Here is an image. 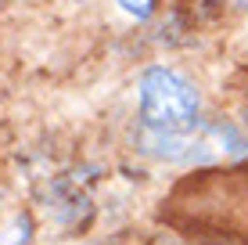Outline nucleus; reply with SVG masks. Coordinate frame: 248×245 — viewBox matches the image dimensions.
<instances>
[{"mask_svg": "<svg viewBox=\"0 0 248 245\" xmlns=\"http://www.w3.org/2000/svg\"><path fill=\"white\" fill-rule=\"evenodd\" d=\"M140 119L148 130L180 133L198 119V94L173 69H148L140 80Z\"/></svg>", "mask_w": 248, "mask_h": 245, "instance_id": "obj_1", "label": "nucleus"}, {"mask_svg": "<svg viewBox=\"0 0 248 245\" xmlns=\"http://www.w3.org/2000/svg\"><path fill=\"white\" fill-rule=\"evenodd\" d=\"M119 4H123V11L137 15V18H144V15L151 11V0H119Z\"/></svg>", "mask_w": 248, "mask_h": 245, "instance_id": "obj_2", "label": "nucleus"}]
</instances>
